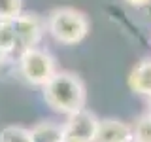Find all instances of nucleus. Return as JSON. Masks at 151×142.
I'll return each instance as SVG.
<instances>
[{
  "label": "nucleus",
  "instance_id": "nucleus-12",
  "mask_svg": "<svg viewBox=\"0 0 151 142\" xmlns=\"http://www.w3.org/2000/svg\"><path fill=\"white\" fill-rule=\"evenodd\" d=\"M23 12V0H0V21L13 19Z\"/></svg>",
  "mask_w": 151,
  "mask_h": 142
},
{
  "label": "nucleus",
  "instance_id": "nucleus-7",
  "mask_svg": "<svg viewBox=\"0 0 151 142\" xmlns=\"http://www.w3.org/2000/svg\"><path fill=\"white\" fill-rule=\"evenodd\" d=\"M129 89L142 97H151V59L140 61L129 74Z\"/></svg>",
  "mask_w": 151,
  "mask_h": 142
},
{
  "label": "nucleus",
  "instance_id": "nucleus-10",
  "mask_svg": "<svg viewBox=\"0 0 151 142\" xmlns=\"http://www.w3.org/2000/svg\"><path fill=\"white\" fill-rule=\"evenodd\" d=\"M0 142H32L30 129L21 125H8L0 131Z\"/></svg>",
  "mask_w": 151,
  "mask_h": 142
},
{
  "label": "nucleus",
  "instance_id": "nucleus-14",
  "mask_svg": "<svg viewBox=\"0 0 151 142\" xmlns=\"http://www.w3.org/2000/svg\"><path fill=\"white\" fill-rule=\"evenodd\" d=\"M6 57H8V55H6V53H4V51H2V49H0V66H2V64H4V61H6Z\"/></svg>",
  "mask_w": 151,
  "mask_h": 142
},
{
  "label": "nucleus",
  "instance_id": "nucleus-8",
  "mask_svg": "<svg viewBox=\"0 0 151 142\" xmlns=\"http://www.w3.org/2000/svg\"><path fill=\"white\" fill-rule=\"evenodd\" d=\"M32 142H63V125L57 121L45 120L30 127Z\"/></svg>",
  "mask_w": 151,
  "mask_h": 142
},
{
  "label": "nucleus",
  "instance_id": "nucleus-15",
  "mask_svg": "<svg viewBox=\"0 0 151 142\" xmlns=\"http://www.w3.org/2000/svg\"><path fill=\"white\" fill-rule=\"evenodd\" d=\"M147 114H149V116H151V97L147 99Z\"/></svg>",
  "mask_w": 151,
  "mask_h": 142
},
{
  "label": "nucleus",
  "instance_id": "nucleus-16",
  "mask_svg": "<svg viewBox=\"0 0 151 142\" xmlns=\"http://www.w3.org/2000/svg\"><path fill=\"white\" fill-rule=\"evenodd\" d=\"M132 142H134V140H132Z\"/></svg>",
  "mask_w": 151,
  "mask_h": 142
},
{
  "label": "nucleus",
  "instance_id": "nucleus-9",
  "mask_svg": "<svg viewBox=\"0 0 151 142\" xmlns=\"http://www.w3.org/2000/svg\"><path fill=\"white\" fill-rule=\"evenodd\" d=\"M0 49L6 55L17 53V36H15V28H13L12 19H6V21H0Z\"/></svg>",
  "mask_w": 151,
  "mask_h": 142
},
{
  "label": "nucleus",
  "instance_id": "nucleus-3",
  "mask_svg": "<svg viewBox=\"0 0 151 142\" xmlns=\"http://www.w3.org/2000/svg\"><path fill=\"white\" fill-rule=\"evenodd\" d=\"M19 72L27 83L44 87L57 72L55 57L47 49H42L38 46L25 49L19 53Z\"/></svg>",
  "mask_w": 151,
  "mask_h": 142
},
{
  "label": "nucleus",
  "instance_id": "nucleus-5",
  "mask_svg": "<svg viewBox=\"0 0 151 142\" xmlns=\"http://www.w3.org/2000/svg\"><path fill=\"white\" fill-rule=\"evenodd\" d=\"M17 36V49L19 53L30 47H36L44 38L45 21L34 12H21L17 17L12 19Z\"/></svg>",
  "mask_w": 151,
  "mask_h": 142
},
{
  "label": "nucleus",
  "instance_id": "nucleus-1",
  "mask_svg": "<svg viewBox=\"0 0 151 142\" xmlns=\"http://www.w3.org/2000/svg\"><path fill=\"white\" fill-rule=\"evenodd\" d=\"M42 95L47 106L63 116L81 110L87 102V89L83 80L68 70H57L53 78L42 87Z\"/></svg>",
  "mask_w": 151,
  "mask_h": 142
},
{
  "label": "nucleus",
  "instance_id": "nucleus-6",
  "mask_svg": "<svg viewBox=\"0 0 151 142\" xmlns=\"http://www.w3.org/2000/svg\"><path fill=\"white\" fill-rule=\"evenodd\" d=\"M94 142H132V125L115 117L100 120Z\"/></svg>",
  "mask_w": 151,
  "mask_h": 142
},
{
  "label": "nucleus",
  "instance_id": "nucleus-4",
  "mask_svg": "<svg viewBox=\"0 0 151 142\" xmlns=\"http://www.w3.org/2000/svg\"><path fill=\"white\" fill-rule=\"evenodd\" d=\"M98 121L100 117L87 108L66 116L63 123V142H94Z\"/></svg>",
  "mask_w": 151,
  "mask_h": 142
},
{
  "label": "nucleus",
  "instance_id": "nucleus-2",
  "mask_svg": "<svg viewBox=\"0 0 151 142\" xmlns=\"http://www.w3.org/2000/svg\"><path fill=\"white\" fill-rule=\"evenodd\" d=\"M89 28H91V23L87 15L70 6L51 9L45 19V30L55 42L63 46L81 44L89 34Z\"/></svg>",
  "mask_w": 151,
  "mask_h": 142
},
{
  "label": "nucleus",
  "instance_id": "nucleus-13",
  "mask_svg": "<svg viewBox=\"0 0 151 142\" xmlns=\"http://www.w3.org/2000/svg\"><path fill=\"white\" fill-rule=\"evenodd\" d=\"M125 2L129 6H134V8H144V6H147L151 0H125Z\"/></svg>",
  "mask_w": 151,
  "mask_h": 142
},
{
  "label": "nucleus",
  "instance_id": "nucleus-11",
  "mask_svg": "<svg viewBox=\"0 0 151 142\" xmlns=\"http://www.w3.org/2000/svg\"><path fill=\"white\" fill-rule=\"evenodd\" d=\"M132 140L134 142H151V116L147 112L136 120L132 125Z\"/></svg>",
  "mask_w": 151,
  "mask_h": 142
}]
</instances>
